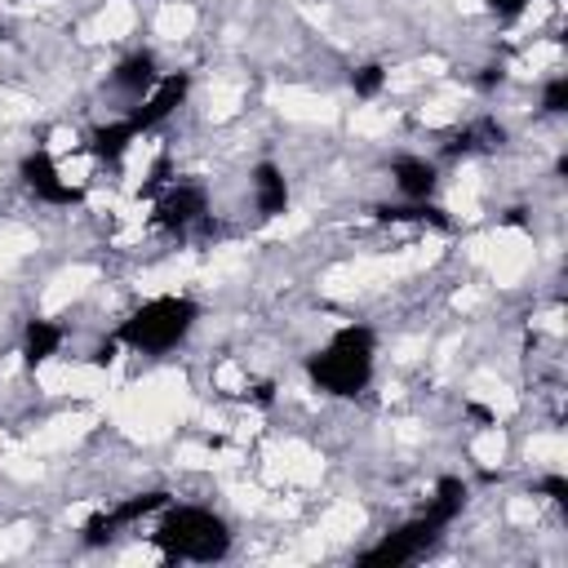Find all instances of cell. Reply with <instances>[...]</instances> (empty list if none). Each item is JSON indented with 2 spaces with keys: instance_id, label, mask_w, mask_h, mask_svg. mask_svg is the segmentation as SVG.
Returning a JSON list of instances; mask_svg holds the SVG:
<instances>
[{
  "instance_id": "cell-2",
  "label": "cell",
  "mask_w": 568,
  "mask_h": 568,
  "mask_svg": "<svg viewBox=\"0 0 568 568\" xmlns=\"http://www.w3.org/2000/svg\"><path fill=\"white\" fill-rule=\"evenodd\" d=\"M155 546L164 550V559H191V564H213L231 550V528L200 506H178L160 519L155 528Z\"/></svg>"
},
{
  "instance_id": "cell-14",
  "label": "cell",
  "mask_w": 568,
  "mask_h": 568,
  "mask_svg": "<svg viewBox=\"0 0 568 568\" xmlns=\"http://www.w3.org/2000/svg\"><path fill=\"white\" fill-rule=\"evenodd\" d=\"M62 346V328L58 324H49V320H31L27 324V337H22V359L36 368V364H44L53 351Z\"/></svg>"
},
{
  "instance_id": "cell-10",
  "label": "cell",
  "mask_w": 568,
  "mask_h": 568,
  "mask_svg": "<svg viewBox=\"0 0 568 568\" xmlns=\"http://www.w3.org/2000/svg\"><path fill=\"white\" fill-rule=\"evenodd\" d=\"M390 173H395V186H399L408 200H430V191H435V182H439L435 164H430V160H417V155H399V160L390 164Z\"/></svg>"
},
{
  "instance_id": "cell-4",
  "label": "cell",
  "mask_w": 568,
  "mask_h": 568,
  "mask_svg": "<svg viewBox=\"0 0 568 568\" xmlns=\"http://www.w3.org/2000/svg\"><path fill=\"white\" fill-rule=\"evenodd\" d=\"M439 537V524L430 519V515H422V519H413V524H404V528H395L386 541H377L373 550H364V568H399V564H408V559H417L430 541Z\"/></svg>"
},
{
  "instance_id": "cell-12",
  "label": "cell",
  "mask_w": 568,
  "mask_h": 568,
  "mask_svg": "<svg viewBox=\"0 0 568 568\" xmlns=\"http://www.w3.org/2000/svg\"><path fill=\"white\" fill-rule=\"evenodd\" d=\"M253 195H257V213L262 217H275L288 209V186H284V173L275 164H257L253 169Z\"/></svg>"
},
{
  "instance_id": "cell-7",
  "label": "cell",
  "mask_w": 568,
  "mask_h": 568,
  "mask_svg": "<svg viewBox=\"0 0 568 568\" xmlns=\"http://www.w3.org/2000/svg\"><path fill=\"white\" fill-rule=\"evenodd\" d=\"M186 89H191V75H186V71L155 80V93H151V98L129 115V129H133V133H146V129H155L160 120H169V115H173V106L186 98Z\"/></svg>"
},
{
  "instance_id": "cell-19",
  "label": "cell",
  "mask_w": 568,
  "mask_h": 568,
  "mask_svg": "<svg viewBox=\"0 0 568 568\" xmlns=\"http://www.w3.org/2000/svg\"><path fill=\"white\" fill-rule=\"evenodd\" d=\"M532 493H546L550 501H559V506H564V501H568V479H564V475H546V479H537V488H532Z\"/></svg>"
},
{
  "instance_id": "cell-17",
  "label": "cell",
  "mask_w": 568,
  "mask_h": 568,
  "mask_svg": "<svg viewBox=\"0 0 568 568\" xmlns=\"http://www.w3.org/2000/svg\"><path fill=\"white\" fill-rule=\"evenodd\" d=\"M382 84H386V67H382V62H364V67L351 75L355 98H377V93H382Z\"/></svg>"
},
{
  "instance_id": "cell-3",
  "label": "cell",
  "mask_w": 568,
  "mask_h": 568,
  "mask_svg": "<svg viewBox=\"0 0 568 568\" xmlns=\"http://www.w3.org/2000/svg\"><path fill=\"white\" fill-rule=\"evenodd\" d=\"M195 320H200V306H195L191 297H155V302H146L142 311H133V315L115 328V342L155 355V351L178 346V342L191 333Z\"/></svg>"
},
{
  "instance_id": "cell-1",
  "label": "cell",
  "mask_w": 568,
  "mask_h": 568,
  "mask_svg": "<svg viewBox=\"0 0 568 568\" xmlns=\"http://www.w3.org/2000/svg\"><path fill=\"white\" fill-rule=\"evenodd\" d=\"M306 373L328 395H359L373 373V333L364 324H346L333 333V342L306 359Z\"/></svg>"
},
{
  "instance_id": "cell-11",
  "label": "cell",
  "mask_w": 568,
  "mask_h": 568,
  "mask_svg": "<svg viewBox=\"0 0 568 568\" xmlns=\"http://www.w3.org/2000/svg\"><path fill=\"white\" fill-rule=\"evenodd\" d=\"M111 80H115V89H120V93L142 98V93H146V89H155V80H160V75H155V58H151L146 49H142V53H129V58L115 67V75H111Z\"/></svg>"
},
{
  "instance_id": "cell-9",
  "label": "cell",
  "mask_w": 568,
  "mask_h": 568,
  "mask_svg": "<svg viewBox=\"0 0 568 568\" xmlns=\"http://www.w3.org/2000/svg\"><path fill=\"white\" fill-rule=\"evenodd\" d=\"M506 142V129L497 124V120H475V124H466L462 133H453L448 142H444V155H470V151H497Z\"/></svg>"
},
{
  "instance_id": "cell-8",
  "label": "cell",
  "mask_w": 568,
  "mask_h": 568,
  "mask_svg": "<svg viewBox=\"0 0 568 568\" xmlns=\"http://www.w3.org/2000/svg\"><path fill=\"white\" fill-rule=\"evenodd\" d=\"M22 182H27L40 200H49V204H80V200H84L80 186H71V182L58 178V164H53L44 151H31V155L22 160Z\"/></svg>"
},
{
  "instance_id": "cell-15",
  "label": "cell",
  "mask_w": 568,
  "mask_h": 568,
  "mask_svg": "<svg viewBox=\"0 0 568 568\" xmlns=\"http://www.w3.org/2000/svg\"><path fill=\"white\" fill-rule=\"evenodd\" d=\"M138 133L129 129V120H115V124H98L93 133H89V151L98 155V160H120L124 151H129V142H133Z\"/></svg>"
},
{
  "instance_id": "cell-20",
  "label": "cell",
  "mask_w": 568,
  "mask_h": 568,
  "mask_svg": "<svg viewBox=\"0 0 568 568\" xmlns=\"http://www.w3.org/2000/svg\"><path fill=\"white\" fill-rule=\"evenodd\" d=\"M524 4H528V0H488V9H493V13H501V18H515Z\"/></svg>"
},
{
  "instance_id": "cell-6",
  "label": "cell",
  "mask_w": 568,
  "mask_h": 568,
  "mask_svg": "<svg viewBox=\"0 0 568 568\" xmlns=\"http://www.w3.org/2000/svg\"><path fill=\"white\" fill-rule=\"evenodd\" d=\"M204 213H209V195H204V186H195V182L169 186V191L160 195V204H155V222H160L164 231H186V226H195Z\"/></svg>"
},
{
  "instance_id": "cell-21",
  "label": "cell",
  "mask_w": 568,
  "mask_h": 568,
  "mask_svg": "<svg viewBox=\"0 0 568 568\" xmlns=\"http://www.w3.org/2000/svg\"><path fill=\"white\" fill-rule=\"evenodd\" d=\"M501 80V67H484V75H479V84L488 89V84H497Z\"/></svg>"
},
{
  "instance_id": "cell-13",
  "label": "cell",
  "mask_w": 568,
  "mask_h": 568,
  "mask_svg": "<svg viewBox=\"0 0 568 568\" xmlns=\"http://www.w3.org/2000/svg\"><path fill=\"white\" fill-rule=\"evenodd\" d=\"M462 506H466V484H462V479H453V475H444V479L435 484V497H430L426 515H430L439 528H448V524L462 515Z\"/></svg>"
},
{
  "instance_id": "cell-5",
  "label": "cell",
  "mask_w": 568,
  "mask_h": 568,
  "mask_svg": "<svg viewBox=\"0 0 568 568\" xmlns=\"http://www.w3.org/2000/svg\"><path fill=\"white\" fill-rule=\"evenodd\" d=\"M164 506H169V493H142V497H129V501H120L115 510H102V515H93V519L84 524V546H102V541H111L120 528H129V524L146 519L151 510H164Z\"/></svg>"
},
{
  "instance_id": "cell-18",
  "label": "cell",
  "mask_w": 568,
  "mask_h": 568,
  "mask_svg": "<svg viewBox=\"0 0 568 568\" xmlns=\"http://www.w3.org/2000/svg\"><path fill=\"white\" fill-rule=\"evenodd\" d=\"M541 106H546L550 115L568 111V80H564V75H555V80L546 84V93H541Z\"/></svg>"
},
{
  "instance_id": "cell-16",
  "label": "cell",
  "mask_w": 568,
  "mask_h": 568,
  "mask_svg": "<svg viewBox=\"0 0 568 568\" xmlns=\"http://www.w3.org/2000/svg\"><path fill=\"white\" fill-rule=\"evenodd\" d=\"M377 217H382V222H430V226H448L444 209H435V204H426V200H413V204H382Z\"/></svg>"
}]
</instances>
